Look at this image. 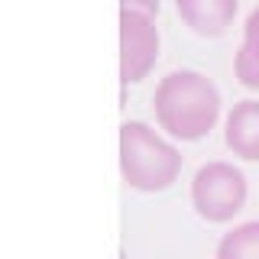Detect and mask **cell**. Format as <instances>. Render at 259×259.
<instances>
[{"label":"cell","mask_w":259,"mask_h":259,"mask_svg":"<svg viewBox=\"0 0 259 259\" xmlns=\"http://www.w3.org/2000/svg\"><path fill=\"white\" fill-rule=\"evenodd\" d=\"M156 120L168 136L182 143L204 140L221 117V91L201 71H172L152 94Z\"/></svg>","instance_id":"1"},{"label":"cell","mask_w":259,"mask_h":259,"mask_svg":"<svg viewBox=\"0 0 259 259\" xmlns=\"http://www.w3.org/2000/svg\"><path fill=\"white\" fill-rule=\"evenodd\" d=\"M120 172L123 182L136 191H165L182 175V152L162 140L152 126L126 120L120 126Z\"/></svg>","instance_id":"2"},{"label":"cell","mask_w":259,"mask_h":259,"mask_svg":"<svg viewBox=\"0 0 259 259\" xmlns=\"http://www.w3.org/2000/svg\"><path fill=\"white\" fill-rule=\"evenodd\" d=\"M191 204L207 224H227L246 204V175L230 162H207L191 182Z\"/></svg>","instance_id":"3"},{"label":"cell","mask_w":259,"mask_h":259,"mask_svg":"<svg viewBox=\"0 0 259 259\" xmlns=\"http://www.w3.org/2000/svg\"><path fill=\"white\" fill-rule=\"evenodd\" d=\"M159 62V26L156 16L140 10H120V81L136 84Z\"/></svg>","instance_id":"4"},{"label":"cell","mask_w":259,"mask_h":259,"mask_svg":"<svg viewBox=\"0 0 259 259\" xmlns=\"http://www.w3.org/2000/svg\"><path fill=\"white\" fill-rule=\"evenodd\" d=\"M175 10L188 29H194L198 36L214 39L233 26L240 0H175Z\"/></svg>","instance_id":"5"},{"label":"cell","mask_w":259,"mask_h":259,"mask_svg":"<svg viewBox=\"0 0 259 259\" xmlns=\"http://www.w3.org/2000/svg\"><path fill=\"white\" fill-rule=\"evenodd\" d=\"M224 143L237 159L259 162V101H240L224 120Z\"/></svg>","instance_id":"6"},{"label":"cell","mask_w":259,"mask_h":259,"mask_svg":"<svg viewBox=\"0 0 259 259\" xmlns=\"http://www.w3.org/2000/svg\"><path fill=\"white\" fill-rule=\"evenodd\" d=\"M233 75L246 91H259V7L246 16L243 26V46L233 62Z\"/></svg>","instance_id":"7"},{"label":"cell","mask_w":259,"mask_h":259,"mask_svg":"<svg viewBox=\"0 0 259 259\" xmlns=\"http://www.w3.org/2000/svg\"><path fill=\"white\" fill-rule=\"evenodd\" d=\"M214 259H259V221L240 224L224 233Z\"/></svg>","instance_id":"8"},{"label":"cell","mask_w":259,"mask_h":259,"mask_svg":"<svg viewBox=\"0 0 259 259\" xmlns=\"http://www.w3.org/2000/svg\"><path fill=\"white\" fill-rule=\"evenodd\" d=\"M159 0H120V10H140L146 16H159Z\"/></svg>","instance_id":"9"}]
</instances>
